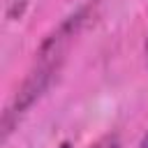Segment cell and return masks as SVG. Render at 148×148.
Wrapping results in <instances>:
<instances>
[{"label":"cell","mask_w":148,"mask_h":148,"mask_svg":"<svg viewBox=\"0 0 148 148\" xmlns=\"http://www.w3.org/2000/svg\"><path fill=\"white\" fill-rule=\"evenodd\" d=\"M99 0H86L81 7H76L69 16H65L37 46L35 58L23 76V81L18 83L16 92L12 95L9 104L5 106L2 113V139H7L12 134V130L18 125V120L42 99V95L53 86V81L58 79L67 53L72 49V44L76 42V37L81 35V30L86 28V23L95 16Z\"/></svg>","instance_id":"obj_1"},{"label":"cell","mask_w":148,"mask_h":148,"mask_svg":"<svg viewBox=\"0 0 148 148\" xmlns=\"http://www.w3.org/2000/svg\"><path fill=\"white\" fill-rule=\"evenodd\" d=\"M88 148H120V136L116 132H106L102 134L97 141H92Z\"/></svg>","instance_id":"obj_2"},{"label":"cell","mask_w":148,"mask_h":148,"mask_svg":"<svg viewBox=\"0 0 148 148\" xmlns=\"http://www.w3.org/2000/svg\"><path fill=\"white\" fill-rule=\"evenodd\" d=\"M143 62H146V69H148V28H146V39H143Z\"/></svg>","instance_id":"obj_3"},{"label":"cell","mask_w":148,"mask_h":148,"mask_svg":"<svg viewBox=\"0 0 148 148\" xmlns=\"http://www.w3.org/2000/svg\"><path fill=\"white\" fill-rule=\"evenodd\" d=\"M136 148H148V132L141 136V141H139V146H136Z\"/></svg>","instance_id":"obj_4"},{"label":"cell","mask_w":148,"mask_h":148,"mask_svg":"<svg viewBox=\"0 0 148 148\" xmlns=\"http://www.w3.org/2000/svg\"><path fill=\"white\" fill-rule=\"evenodd\" d=\"M58 148H72V143H69V141H62V143H60Z\"/></svg>","instance_id":"obj_5"}]
</instances>
